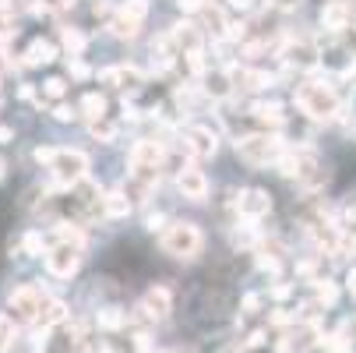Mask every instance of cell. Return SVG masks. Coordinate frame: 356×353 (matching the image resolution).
Masks as SVG:
<instances>
[{"instance_id":"d6986e66","label":"cell","mask_w":356,"mask_h":353,"mask_svg":"<svg viewBox=\"0 0 356 353\" xmlns=\"http://www.w3.org/2000/svg\"><path fill=\"white\" fill-rule=\"evenodd\" d=\"M339 300V286L332 279H318V308H332Z\"/></svg>"},{"instance_id":"5b68a950","label":"cell","mask_w":356,"mask_h":353,"mask_svg":"<svg viewBox=\"0 0 356 353\" xmlns=\"http://www.w3.org/2000/svg\"><path fill=\"white\" fill-rule=\"evenodd\" d=\"M81 265V247L78 244H54L46 251V272L57 279H71Z\"/></svg>"},{"instance_id":"3957f363","label":"cell","mask_w":356,"mask_h":353,"mask_svg":"<svg viewBox=\"0 0 356 353\" xmlns=\"http://www.w3.org/2000/svg\"><path fill=\"white\" fill-rule=\"evenodd\" d=\"M201 247H205V237H201V230L194 223H170L166 233H163V251L173 258H197Z\"/></svg>"},{"instance_id":"6da1fadb","label":"cell","mask_w":356,"mask_h":353,"mask_svg":"<svg viewBox=\"0 0 356 353\" xmlns=\"http://www.w3.org/2000/svg\"><path fill=\"white\" fill-rule=\"evenodd\" d=\"M35 163H42L64 187H74L88 177V156L78 148H35Z\"/></svg>"},{"instance_id":"8992f818","label":"cell","mask_w":356,"mask_h":353,"mask_svg":"<svg viewBox=\"0 0 356 353\" xmlns=\"http://www.w3.org/2000/svg\"><path fill=\"white\" fill-rule=\"evenodd\" d=\"M42 304H46V297H42L39 286H18V290L11 293V300H8L15 322H35L39 311H42Z\"/></svg>"},{"instance_id":"484cf974","label":"cell","mask_w":356,"mask_h":353,"mask_svg":"<svg viewBox=\"0 0 356 353\" xmlns=\"http://www.w3.org/2000/svg\"><path fill=\"white\" fill-rule=\"evenodd\" d=\"M209 92L212 95H226L229 92V78L226 74H209Z\"/></svg>"},{"instance_id":"30bf717a","label":"cell","mask_w":356,"mask_h":353,"mask_svg":"<svg viewBox=\"0 0 356 353\" xmlns=\"http://www.w3.org/2000/svg\"><path fill=\"white\" fill-rule=\"evenodd\" d=\"M141 311H145L148 318H166V315L173 311V293H170L166 286H152V290L145 293V300H141Z\"/></svg>"},{"instance_id":"4fadbf2b","label":"cell","mask_w":356,"mask_h":353,"mask_svg":"<svg viewBox=\"0 0 356 353\" xmlns=\"http://www.w3.org/2000/svg\"><path fill=\"white\" fill-rule=\"evenodd\" d=\"M54 57H57V46L46 42V39H35L29 46V54H25V64L29 68H42V64H54Z\"/></svg>"},{"instance_id":"277c9868","label":"cell","mask_w":356,"mask_h":353,"mask_svg":"<svg viewBox=\"0 0 356 353\" xmlns=\"http://www.w3.org/2000/svg\"><path fill=\"white\" fill-rule=\"evenodd\" d=\"M282 148L286 145H282L279 134H247V138L236 141V156L243 163H250V166H268V163L279 159Z\"/></svg>"},{"instance_id":"74e56055","label":"cell","mask_w":356,"mask_h":353,"mask_svg":"<svg viewBox=\"0 0 356 353\" xmlns=\"http://www.w3.org/2000/svg\"><path fill=\"white\" fill-rule=\"evenodd\" d=\"M8 138H11V131H8V127H0V141H8Z\"/></svg>"},{"instance_id":"d4e9b609","label":"cell","mask_w":356,"mask_h":353,"mask_svg":"<svg viewBox=\"0 0 356 353\" xmlns=\"http://www.w3.org/2000/svg\"><path fill=\"white\" fill-rule=\"evenodd\" d=\"M134 32H138V25H134V22H127V18H120V15L113 18V36H120V39H131Z\"/></svg>"},{"instance_id":"8fae6325","label":"cell","mask_w":356,"mask_h":353,"mask_svg":"<svg viewBox=\"0 0 356 353\" xmlns=\"http://www.w3.org/2000/svg\"><path fill=\"white\" fill-rule=\"evenodd\" d=\"M321 25L328 32H346L353 25V8L342 4V0H332V4H325V11H321Z\"/></svg>"},{"instance_id":"d590c367","label":"cell","mask_w":356,"mask_h":353,"mask_svg":"<svg viewBox=\"0 0 356 353\" xmlns=\"http://www.w3.org/2000/svg\"><path fill=\"white\" fill-rule=\"evenodd\" d=\"M346 283H349V293H353V297H356V269H353V272H349V279H346Z\"/></svg>"},{"instance_id":"7402d4cb","label":"cell","mask_w":356,"mask_h":353,"mask_svg":"<svg viewBox=\"0 0 356 353\" xmlns=\"http://www.w3.org/2000/svg\"><path fill=\"white\" fill-rule=\"evenodd\" d=\"M173 39H177L184 49H187V54H191V49H197V32H194V25H177Z\"/></svg>"},{"instance_id":"9a60e30c","label":"cell","mask_w":356,"mask_h":353,"mask_svg":"<svg viewBox=\"0 0 356 353\" xmlns=\"http://www.w3.org/2000/svg\"><path fill=\"white\" fill-rule=\"evenodd\" d=\"M103 212H106L110 219L127 216V212H131V198H127V191H110V194L103 198Z\"/></svg>"},{"instance_id":"7a4b0ae2","label":"cell","mask_w":356,"mask_h":353,"mask_svg":"<svg viewBox=\"0 0 356 353\" xmlns=\"http://www.w3.org/2000/svg\"><path fill=\"white\" fill-rule=\"evenodd\" d=\"M296 107L311 120H335L339 117V95L321 81H307L296 88Z\"/></svg>"},{"instance_id":"4316f807","label":"cell","mask_w":356,"mask_h":353,"mask_svg":"<svg viewBox=\"0 0 356 353\" xmlns=\"http://www.w3.org/2000/svg\"><path fill=\"white\" fill-rule=\"evenodd\" d=\"M11 336H15V332H11V318H8V315H0V353L11 346Z\"/></svg>"},{"instance_id":"ba28073f","label":"cell","mask_w":356,"mask_h":353,"mask_svg":"<svg viewBox=\"0 0 356 353\" xmlns=\"http://www.w3.org/2000/svg\"><path fill=\"white\" fill-rule=\"evenodd\" d=\"M184 141H187V145H184V148H187V156H194V159H209V156H216V148H219L216 131H212V127H205V124L191 127Z\"/></svg>"},{"instance_id":"5bb4252c","label":"cell","mask_w":356,"mask_h":353,"mask_svg":"<svg viewBox=\"0 0 356 353\" xmlns=\"http://www.w3.org/2000/svg\"><path fill=\"white\" fill-rule=\"evenodd\" d=\"M99 78H103L106 85H117V88H134V85H141V74H138L134 68H106Z\"/></svg>"},{"instance_id":"836d02e7","label":"cell","mask_w":356,"mask_h":353,"mask_svg":"<svg viewBox=\"0 0 356 353\" xmlns=\"http://www.w3.org/2000/svg\"><path fill=\"white\" fill-rule=\"evenodd\" d=\"M71 74H74V78H85V74H88V68H85L81 61H74V64H71Z\"/></svg>"},{"instance_id":"2e32d148","label":"cell","mask_w":356,"mask_h":353,"mask_svg":"<svg viewBox=\"0 0 356 353\" xmlns=\"http://www.w3.org/2000/svg\"><path fill=\"white\" fill-rule=\"evenodd\" d=\"M254 117H258L261 124H272V127L286 124V113H282L279 103H254Z\"/></svg>"},{"instance_id":"d6a6232c","label":"cell","mask_w":356,"mask_h":353,"mask_svg":"<svg viewBox=\"0 0 356 353\" xmlns=\"http://www.w3.org/2000/svg\"><path fill=\"white\" fill-rule=\"evenodd\" d=\"M258 304H261V297H258V293H250V297L243 300V308H247V311H258Z\"/></svg>"},{"instance_id":"83f0119b","label":"cell","mask_w":356,"mask_h":353,"mask_svg":"<svg viewBox=\"0 0 356 353\" xmlns=\"http://www.w3.org/2000/svg\"><path fill=\"white\" fill-rule=\"evenodd\" d=\"M92 134H95V138H106V141H110V138H113L117 131H113V124H106V117H103V120H92Z\"/></svg>"},{"instance_id":"1f68e13d","label":"cell","mask_w":356,"mask_h":353,"mask_svg":"<svg viewBox=\"0 0 356 353\" xmlns=\"http://www.w3.org/2000/svg\"><path fill=\"white\" fill-rule=\"evenodd\" d=\"M180 8L184 11H201V8H205V0H180Z\"/></svg>"},{"instance_id":"e575fe53","label":"cell","mask_w":356,"mask_h":353,"mask_svg":"<svg viewBox=\"0 0 356 353\" xmlns=\"http://www.w3.org/2000/svg\"><path fill=\"white\" fill-rule=\"evenodd\" d=\"M67 4H71V0H46V8H57V11L67 8Z\"/></svg>"},{"instance_id":"8d00e7d4","label":"cell","mask_w":356,"mask_h":353,"mask_svg":"<svg viewBox=\"0 0 356 353\" xmlns=\"http://www.w3.org/2000/svg\"><path fill=\"white\" fill-rule=\"evenodd\" d=\"M229 4H233V8H240V11H243V8H250V4H254V0H229Z\"/></svg>"},{"instance_id":"9c48e42d","label":"cell","mask_w":356,"mask_h":353,"mask_svg":"<svg viewBox=\"0 0 356 353\" xmlns=\"http://www.w3.org/2000/svg\"><path fill=\"white\" fill-rule=\"evenodd\" d=\"M177 187H180V194L191 198V201H205V194H209V177L201 173L197 166H184V170L177 173Z\"/></svg>"},{"instance_id":"603a6c76","label":"cell","mask_w":356,"mask_h":353,"mask_svg":"<svg viewBox=\"0 0 356 353\" xmlns=\"http://www.w3.org/2000/svg\"><path fill=\"white\" fill-rule=\"evenodd\" d=\"M64 46L71 49V57H78L81 49H85V36L78 29H64Z\"/></svg>"},{"instance_id":"f35d334b","label":"cell","mask_w":356,"mask_h":353,"mask_svg":"<svg viewBox=\"0 0 356 353\" xmlns=\"http://www.w3.org/2000/svg\"><path fill=\"white\" fill-rule=\"evenodd\" d=\"M0 180H4V159H0Z\"/></svg>"},{"instance_id":"f546056e","label":"cell","mask_w":356,"mask_h":353,"mask_svg":"<svg viewBox=\"0 0 356 353\" xmlns=\"http://www.w3.org/2000/svg\"><path fill=\"white\" fill-rule=\"evenodd\" d=\"M289 293H293V286H286V283H275V286H272V297H275V300H286Z\"/></svg>"},{"instance_id":"e0dca14e","label":"cell","mask_w":356,"mask_h":353,"mask_svg":"<svg viewBox=\"0 0 356 353\" xmlns=\"http://www.w3.org/2000/svg\"><path fill=\"white\" fill-rule=\"evenodd\" d=\"M286 61H289V64H296V68H311V64L318 61V54H314V46L296 42V46H289V49H286Z\"/></svg>"},{"instance_id":"7c38bea8","label":"cell","mask_w":356,"mask_h":353,"mask_svg":"<svg viewBox=\"0 0 356 353\" xmlns=\"http://www.w3.org/2000/svg\"><path fill=\"white\" fill-rule=\"evenodd\" d=\"M64 318H67V304H64V300H46L42 311H39V318H35V325L57 329V325H64Z\"/></svg>"},{"instance_id":"44dd1931","label":"cell","mask_w":356,"mask_h":353,"mask_svg":"<svg viewBox=\"0 0 356 353\" xmlns=\"http://www.w3.org/2000/svg\"><path fill=\"white\" fill-rule=\"evenodd\" d=\"M124 322H127V315H124V311H117V308H103V311H99V325L110 329V332H113V329H120Z\"/></svg>"},{"instance_id":"f1b7e54d","label":"cell","mask_w":356,"mask_h":353,"mask_svg":"<svg viewBox=\"0 0 356 353\" xmlns=\"http://www.w3.org/2000/svg\"><path fill=\"white\" fill-rule=\"evenodd\" d=\"M25 251H29V255H42V237L39 233H29L25 237Z\"/></svg>"},{"instance_id":"4dcf8cb0","label":"cell","mask_w":356,"mask_h":353,"mask_svg":"<svg viewBox=\"0 0 356 353\" xmlns=\"http://www.w3.org/2000/svg\"><path fill=\"white\" fill-rule=\"evenodd\" d=\"M57 120H74V110H71L67 103H60V107H57Z\"/></svg>"},{"instance_id":"ffe728a7","label":"cell","mask_w":356,"mask_h":353,"mask_svg":"<svg viewBox=\"0 0 356 353\" xmlns=\"http://www.w3.org/2000/svg\"><path fill=\"white\" fill-rule=\"evenodd\" d=\"M145 15H148V0H127V4L120 8V18H127V22H134V25H138Z\"/></svg>"},{"instance_id":"ac0fdd59","label":"cell","mask_w":356,"mask_h":353,"mask_svg":"<svg viewBox=\"0 0 356 353\" xmlns=\"http://www.w3.org/2000/svg\"><path fill=\"white\" fill-rule=\"evenodd\" d=\"M81 110H85L88 120H103V117H106V99L99 95V92H88V95L81 99Z\"/></svg>"},{"instance_id":"cb8c5ba5","label":"cell","mask_w":356,"mask_h":353,"mask_svg":"<svg viewBox=\"0 0 356 353\" xmlns=\"http://www.w3.org/2000/svg\"><path fill=\"white\" fill-rule=\"evenodd\" d=\"M64 92H67L64 78H49V81L42 85V95H46V99H64Z\"/></svg>"},{"instance_id":"ab89813d","label":"cell","mask_w":356,"mask_h":353,"mask_svg":"<svg viewBox=\"0 0 356 353\" xmlns=\"http://www.w3.org/2000/svg\"><path fill=\"white\" fill-rule=\"evenodd\" d=\"M353 251H356V237H353Z\"/></svg>"},{"instance_id":"52a82bcc","label":"cell","mask_w":356,"mask_h":353,"mask_svg":"<svg viewBox=\"0 0 356 353\" xmlns=\"http://www.w3.org/2000/svg\"><path fill=\"white\" fill-rule=\"evenodd\" d=\"M236 209H240V216H243L247 223H254V219H261V216L272 212V198H268V191H261V187H247V191H240V198H236Z\"/></svg>"}]
</instances>
